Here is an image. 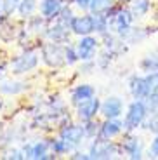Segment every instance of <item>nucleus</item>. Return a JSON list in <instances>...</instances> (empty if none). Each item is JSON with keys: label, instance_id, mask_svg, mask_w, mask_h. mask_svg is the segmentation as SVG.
Returning a JSON list of instances; mask_svg holds the SVG:
<instances>
[{"label": "nucleus", "instance_id": "nucleus-1", "mask_svg": "<svg viewBox=\"0 0 158 160\" xmlns=\"http://www.w3.org/2000/svg\"><path fill=\"white\" fill-rule=\"evenodd\" d=\"M148 110L146 106V101L144 99H134L129 106H127V112H125V117H123V125H125V131L127 132H132L136 129H139L144 120L148 118Z\"/></svg>", "mask_w": 158, "mask_h": 160}, {"label": "nucleus", "instance_id": "nucleus-2", "mask_svg": "<svg viewBox=\"0 0 158 160\" xmlns=\"http://www.w3.org/2000/svg\"><path fill=\"white\" fill-rule=\"evenodd\" d=\"M91 160H104V158H115L122 153V146L116 144L111 139H103V138H94L91 139V146L87 150Z\"/></svg>", "mask_w": 158, "mask_h": 160}, {"label": "nucleus", "instance_id": "nucleus-3", "mask_svg": "<svg viewBox=\"0 0 158 160\" xmlns=\"http://www.w3.org/2000/svg\"><path fill=\"white\" fill-rule=\"evenodd\" d=\"M108 19H110V32L115 33V35H118V37H122L129 28H132V23H134L136 18L132 16L131 9L115 7L113 11L108 14Z\"/></svg>", "mask_w": 158, "mask_h": 160}, {"label": "nucleus", "instance_id": "nucleus-4", "mask_svg": "<svg viewBox=\"0 0 158 160\" xmlns=\"http://www.w3.org/2000/svg\"><path fill=\"white\" fill-rule=\"evenodd\" d=\"M40 58L47 64L49 68H61L66 64V58H64V45H61L59 42H45L42 45L40 51Z\"/></svg>", "mask_w": 158, "mask_h": 160}, {"label": "nucleus", "instance_id": "nucleus-5", "mask_svg": "<svg viewBox=\"0 0 158 160\" xmlns=\"http://www.w3.org/2000/svg\"><path fill=\"white\" fill-rule=\"evenodd\" d=\"M38 54L33 51H26L19 56H16L14 59H11V70L14 75H23V73H30L38 66Z\"/></svg>", "mask_w": 158, "mask_h": 160}, {"label": "nucleus", "instance_id": "nucleus-6", "mask_svg": "<svg viewBox=\"0 0 158 160\" xmlns=\"http://www.w3.org/2000/svg\"><path fill=\"white\" fill-rule=\"evenodd\" d=\"M24 158H33V160H47V158H56V153L51 150V141L47 139H38L35 143H26L23 146Z\"/></svg>", "mask_w": 158, "mask_h": 160}, {"label": "nucleus", "instance_id": "nucleus-7", "mask_svg": "<svg viewBox=\"0 0 158 160\" xmlns=\"http://www.w3.org/2000/svg\"><path fill=\"white\" fill-rule=\"evenodd\" d=\"M99 44H101L99 38L94 35L80 37V40L75 44L80 61H96V56H97V51H99Z\"/></svg>", "mask_w": 158, "mask_h": 160}, {"label": "nucleus", "instance_id": "nucleus-8", "mask_svg": "<svg viewBox=\"0 0 158 160\" xmlns=\"http://www.w3.org/2000/svg\"><path fill=\"white\" fill-rule=\"evenodd\" d=\"M59 136L63 139H66L68 143H71L73 146H78L80 143H83L85 138V127H83V122L82 124H64L59 127Z\"/></svg>", "mask_w": 158, "mask_h": 160}, {"label": "nucleus", "instance_id": "nucleus-9", "mask_svg": "<svg viewBox=\"0 0 158 160\" xmlns=\"http://www.w3.org/2000/svg\"><path fill=\"white\" fill-rule=\"evenodd\" d=\"M71 33L77 37H85L96 33L94 26V16L91 12L89 14H82V16H75L71 21Z\"/></svg>", "mask_w": 158, "mask_h": 160}, {"label": "nucleus", "instance_id": "nucleus-10", "mask_svg": "<svg viewBox=\"0 0 158 160\" xmlns=\"http://www.w3.org/2000/svg\"><path fill=\"white\" fill-rule=\"evenodd\" d=\"M123 113V101L118 96H108L104 101H101L99 115L103 118H120Z\"/></svg>", "mask_w": 158, "mask_h": 160}, {"label": "nucleus", "instance_id": "nucleus-11", "mask_svg": "<svg viewBox=\"0 0 158 160\" xmlns=\"http://www.w3.org/2000/svg\"><path fill=\"white\" fill-rule=\"evenodd\" d=\"M99 110H101V99L99 98H91V99L83 101L82 104L77 106V118L80 122H87V120H92L99 115Z\"/></svg>", "mask_w": 158, "mask_h": 160}, {"label": "nucleus", "instance_id": "nucleus-12", "mask_svg": "<svg viewBox=\"0 0 158 160\" xmlns=\"http://www.w3.org/2000/svg\"><path fill=\"white\" fill-rule=\"evenodd\" d=\"M123 131H125L123 120H120V118H104V122H101L97 138H103V139H115V138L120 136Z\"/></svg>", "mask_w": 158, "mask_h": 160}, {"label": "nucleus", "instance_id": "nucleus-13", "mask_svg": "<svg viewBox=\"0 0 158 160\" xmlns=\"http://www.w3.org/2000/svg\"><path fill=\"white\" fill-rule=\"evenodd\" d=\"M96 96V87L91 84H78L73 87V91H71L70 94V103L71 106H78V104H82L83 101L91 99V98Z\"/></svg>", "mask_w": 158, "mask_h": 160}, {"label": "nucleus", "instance_id": "nucleus-14", "mask_svg": "<svg viewBox=\"0 0 158 160\" xmlns=\"http://www.w3.org/2000/svg\"><path fill=\"white\" fill-rule=\"evenodd\" d=\"M64 7V0H40L38 11L47 21H54Z\"/></svg>", "mask_w": 158, "mask_h": 160}, {"label": "nucleus", "instance_id": "nucleus-15", "mask_svg": "<svg viewBox=\"0 0 158 160\" xmlns=\"http://www.w3.org/2000/svg\"><path fill=\"white\" fill-rule=\"evenodd\" d=\"M70 33H71V30H70V28H66V26L59 24L57 21H54L52 24H49L47 28H45L44 37H47V38H49V40H52V42L66 44V42H70Z\"/></svg>", "mask_w": 158, "mask_h": 160}, {"label": "nucleus", "instance_id": "nucleus-16", "mask_svg": "<svg viewBox=\"0 0 158 160\" xmlns=\"http://www.w3.org/2000/svg\"><path fill=\"white\" fill-rule=\"evenodd\" d=\"M122 153H125L129 158L132 160H139L142 157V141L139 138H134V136H125L122 141Z\"/></svg>", "mask_w": 158, "mask_h": 160}, {"label": "nucleus", "instance_id": "nucleus-17", "mask_svg": "<svg viewBox=\"0 0 158 160\" xmlns=\"http://www.w3.org/2000/svg\"><path fill=\"white\" fill-rule=\"evenodd\" d=\"M129 92L134 99H146L148 91H146V84H144V77L132 75L129 78Z\"/></svg>", "mask_w": 158, "mask_h": 160}, {"label": "nucleus", "instance_id": "nucleus-18", "mask_svg": "<svg viewBox=\"0 0 158 160\" xmlns=\"http://www.w3.org/2000/svg\"><path fill=\"white\" fill-rule=\"evenodd\" d=\"M115 7V0H91L89 12L92 16H108Z\"/></svg>", "mask_w": 158, "mask_h": 160}, {"label": "nucleus", "instance_id": "nucleus-19", "mask_svg": "<svg viewBox=\"0 0 158 160\" xmlns=\"http://www.w3.org/2000/svg\"><path fill=\"white\" fill-rule=\"evenodd\" d=\"M28 85L24 82H16V80H0V94L7 96H16L26 89Z\"/></svg>", "mask_w": 158, "mask_h": 160}, {"label": "nucleus", "instance_id": "nucleus-20", "mask_svg": "<svg viewBox=\"0 0 158 160\" xmlns=\"http://www.w3.org/2000/svg\"><path fill=\"white\" fill-rule=\"evenodd\" d=\"M131 12L136 19H141V18L148 16V12L151 9V2L150 0H131Z\"/></svg>", "mask_w": 158, "mask_h": 160}, {"label": "nucleus", "instance_id": "nucleus-21", "mask_svg": "<svg viewBox=\"0 0 158 160\" xmlns=\"http://www.w3.org/2000/svg\"><path fill=\"white\" fill-rule=\"evenodd\" d=\"M51 150H52V153H56V155H66V153L73 152L75 146H73L71 143H68L66 139H63L61 136H57L56 139H51Z\"/></svg>", "mask_w": 158, "mask_h": 160}, {"label": "nucleus", "instance_id": "nucleus-22", "mask_svg": "<svg viewBox=\"0 0 158 160\" xmlns=\"http://www.w3.org/2000/svg\"><path fill=\"white\" fill-rule=\"evenodd\" d=\"M37 7H38L37 0H21L19 5H17V14H19L21 19H30L35 14Z\"/></svg>", "mask_w": 158, "mask_h": 160}, {"label": "nucleus", "instance_id": "nucleus-23", "mask_svg": "<svg viewBox=\"0 0 158 160\" xmlns=\"http://www.w3.org/2000/svg\"><path fill=\"white\" fill-rule=\"evenodd\" d=\"M28 28L35 33H44L45 28H47V19L42 14L40 16H32L28 19Z\"/></svg>", "mask_w": 158, "mask_h": 160}, {"label": "nucleus", "instance_id": "nucleus-24", "mask_svg": "<svg viewBox=\"0 0 158 160\" xmlns=\"http://www.w3.org/2000/svg\"><path fill=\"white\" fill-rule=\"evenodd\" d=\"M144 84H146V91H148V96L155 94L158 91V72H151L144 75Z\"/></svg>", "mask_w": 158, "mask_h": 160}, {"label": "nucleus", "instance_id": "nucleus-25", "mask_svg": "<svg viewBox=\"0 0 158 160\" xmlns=\"http://www.w3.org/2000/svg\"><path fill=\"white\" fill-rule=\"evenodd\" d=\"M64 58H66V64H68V66H73V64H77L80 61L78 52H77V47L73 44H70V42L64 45Z\"/></svg>", "mask_w": 158, "mask_h": 160}, {"label": "nucleus", "instance_id": "nucleus-26", "mask_svg": "<svg viewBox=\"0 0 158 160\" xmlns=\"http://www.w3.org/2000/svg\"><path fill=\"white\" fill-rule=\"evenodd\" d=\"M94 26H96V33L99 37L110 32V19L108 16H94Z\"/></svg>", "mask_w": 158, "mask_h": 160}, {"label": "nucleus", "instance_id": "nucleus-27", "mask_svg": "<svg viewBox=\"0 0 158 160\" xmlns=\"http://www.w3.org/2000/svg\"><path fill=\"white\" fill-rule=\"evenodd\" d=\"M73 18H75V14H73L71 7H66V5H64L63 11H61V14L56 18V21H57L59 24H63V26H66V28L71 30V21H73Z\"/></svg>", "mask_w": 158, "mask_h": 160}, {"label": "nucleus", "instance_id": "nucleus-28", "mask_svg": "<svg viewBox=\"0 0 158 160\" xmlns=\"http://www.w3.org/2000/svg\"><path fill=\"white\" fill-rule=\"evenodd\" d=\"M83 127H85V138H87V139H94V138H97V134H99V127H101V124L92 118V120L83 122Z\"/></svg>", "mask_w": 158, "mask_h": 160}, {"label": "nucleus", "instance_id": "nucleus-29", "mask_svg": "<svg viewBox=\"0 0 158 160\" xmlns=\"http://www.w3.org/2000/svg\"><path fill=\"white\" fill-rule=\"evenodd\" d=\"M141 70L146 73H151V72H158V58L155 56H148L141 61Z\"/></svg>", "mask_w": 158, "mask_h": 160}, {"label": "nucleus", "instance_id": "nucleus-30", "mask_svg": "<svg viewBox=\"0 0 158 160\" xmlns=\"http://www.w3.org/2000/svg\"><path fill=\"white\" fill-rule=\"evenodd\" d=\"M142 125H144L148 131H153L155 134H158V110L151 112V117L144 120V124H142Z\"/></svg>", "mask_w": 158, "mask_h": 160}, {"label": "nucleus", "instance_id": "nucleus-31", "mask_svg": "<svg viewBox=\"0 0 158 160\" xmlns=\"http://www.w3.org/2000/svg\"><path fill=\"white\" fill-rule=\"evenodd\" d=\"M4 158H16V160H23L24 158V153L21 148H11L9 152H5Z\"/></svg>", "mask_w": 158, "mask_h": 160}, {"label": "nucleus", "instance_id": "nucleus-32", "mask_svg": "<svg viewBox=\"0 0 158 160\" xmlns=\"http://www.w3.org/2000/svg\"><path fill=\"white\" fill-rule=\"evenodd\" d=\"M150 157H153V158L158 157V134L155 136V139L151 141V144H150Z\"/></svg>", "mask_w": 158, "mask_h": 160}, {"label": "nucleus", "instance_id": "nucleus-33", "mask_svg": "<svg viewBox=\"0 0 158 160\" xmlns=\"http://www.w3.org/2000/svg\"><path fill=\"white\" fill-rule=\"evenodd\" d=\"M73 4L80 9V11H89V5H91V0H73Z\"/></svg>", "mask_w": 158, "mask_h": 160}, {"label": "nucleus", "instance_id": "nucleus-34", "mask_svg": "<svg viewBox=\"0 0 158 160\" xmlns=\"http://www.w3.org/2000/svg\"><path fill=\"white\" fill-rule=\"evenodd\" d=\"M71 158L75 160H91V157H89V153H83V152H73V155H71Z\"/></svg>", "mask_w": 158, "mask_h": 160}, {"label": "nucleus", "instance_id": "nucleus-35", "mask_svg": "<svg viewBox=\"0 0 158 160\" xmlns=\"http://www.w3.org/2000/svg\"><path fill=\"white\" fill-rule=\"evenodd\" d=\"M5 19H9V18L4 14V0H0V23L5 21Z\"/></svg>", "mask_w": 158, "mask_h": 160}, {"label": "nucleus", "instance_id": "nucleus-36", "mask_svg": "<svg viewBox=\"0 0 158 160\" xmlns=\"http://www.w3.org/2000/svg\"><path fill=\"white\" fill-rule=\"evenodd\" d=\"M2 108H4V103H2V101H0V112H2Z\"/></svg>", "mask_w": 158, "mask_h": 160}, {"label": "nucleus", "instance_id": "nucleus-37", "mask_svg": "<svg viewBox=\"0 0 158 160\" xmlns=\"http://www.w3.org/2000/svg\"><path fill=\"white\" fill-rule=\"evenodd\" d=\"M118 2H131V0H118Z\"/></svg>", "mask_w": 158, "mask_h": 160}]
</instances>
